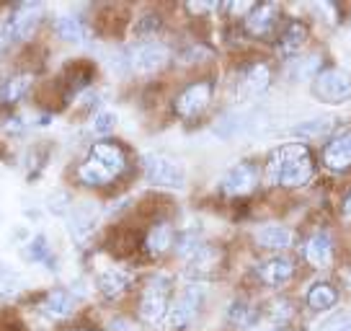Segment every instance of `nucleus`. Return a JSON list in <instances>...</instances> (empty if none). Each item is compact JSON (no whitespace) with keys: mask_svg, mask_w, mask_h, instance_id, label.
I'll list each match as a JSON object with an SVG mask.
<instances>
[{"mask_svg":"<svg viewBox=\"0 0 351 331\" xmlns=\"http://www.w3.org/2000/svg\"><path fill=\"white\" fill-rule=\"evenodd\" d=\"M310 176H313V155L300 143L276 148L266 166V179L269 184H276V187H305Z\"/></svg>","mask_w":351,"mask_h":331,"instance_id":"1","label":"nucleus"},{"mask_svg":"<svg viewBox=\"0 0 351 331\" xmlns=\"http://www.w3.org/2000/svg\"><path fill=\"white\" fill-rule=\"evenodd\" d=\"M124 168H127V155L121 153L119 145L96 143L83 161V166L77 168V179L86 187H104L119 176Z\"/></svg>","mask_w":351,"mask_h":331,"instance_id":"2","label":"nucleus"},{"mask_svg":"<svg viewBox=\"0 0 351 331\" xmlns=\"http://www.w3.org/2000/svg\"><path fill=\"white\" fill-rule=\"evenodd\" d=\"M145 176L153 187L160 189H184L186 187V168L178 163L176 158L163 153H147L143 158Z\"/></svg>","mask_w":351,"mask_h":331,"instance_id":"3","label":"nucleus"},{"mask_svg":"<svg viewBox=\"0 0 351 331\" xmlns=\"http://www.w3.org/2000/svg\"><path fill=\"white\" fill-rule=\"evenodd\" d=\"M42 19V5L39 3H23L11 13V19L0 26V47L21 42L26 36H32L36 23Z\"/></svg>","mask_w":351,"mask_h":331,"instance_id":"4","label":"nucleus"},{"mask_svg":"<svg viewBox=\"0 0 351 331\" xmlns=\"http://www.w3.org/2000/svg\"><path fill=\"white\" fill-rule=\"evenodd\" d=\"M313 93L323 104H343L351 99V73L343 67H328L313 80Z\"/></svg>","mask_w":351,"mask_h":331,"instance_id":"5","label":"nucleus"},{"mask_svg":"<svg viewBox=\"0 0 351 331\" xmlns=\"http://www.w3.org/2000/svg\"><path fill=\"white\" fill-rule=\"evenodd\" d=\"M168 308H171V303H168V279L155 277L143 293V300H140V319L147 321V323H163V319L168 316Z\"/></svg>","mask_w":351,"mask_h":331,"instance_id":"6","label":"nucleus"},{"mask_svg":"<svg viewBox=\"0 0 351 331\" xmlns=\"http://www.w3.org/2000/svg\"><path fill=\"white\" fill-rule=\"evenodd\" d=\"M199 303H202V287H186L178 298L171 303V308H168V316L163 319V326L165 331H176L181 329V326H186L189 321L194 319V313L199 310Z\"/></svg>","mask_w":351,"mask_h":331,"instance_id":"7","label":"nucleus"},{"mask_svg":"<svg viewBox=\"0 0 351 331\" xmlns=\"http://www.w3.org/2000/svg\"><path fill=\"white\" fill-rule=\"evenodd\" d=\"M168 47L160 42H143L130 52V67L137 73H155L168 62Z\"/></svg>","mask_w":351,"mask_h":331,"instance_id":"8","label":"nucleus"},{"mask_svg":"<svg viewBox=\"0 0 351 331\" xmlns=\"http://www.w3.org/2000/svg\"><path fill=\"white\" fill-rule=\"evenodd\" d=\"M258 184V171L251 163H235L222 176V192L230 197H241V194H251Z\"/></svg>","mask_w":351,"mask_h":331,"instance_id":"9","label":"nucleus"},{"mask_svg":"<svg viewBox=\"0 0 351 331\" xmlns=\"http://www.w3.org/2000/svg\"><path fill=\"white\" fill-rule=\"evenodd\" d=\"M323 163L330 174H343L351 168V130L336 135L326 150H323Z\"/></svg>","mask_w":351,"mask_h":331,"instance_id":"10","label":"nucleus"},{"mask_svg":"<svg viewBox=\"0 0 351 331\" xmlns=\"http://www.w3.org/2000/svg\"><path fill=\"white\" fill-rule=\"evenodd\" d=\"M209 99H212V86L209 83H194L189 86L186 91H181V96L176 99V111L181 117H197L202 111L207 109Z\"/></svg>","mask_w":351,"mask_h":331,"instance_id":"11","label":"nucleus"},{"mask_svg":"<svg viewBox=\"0 0 351 331\" xmlns=\"http://www.w3.org/2000/svg\"><path fill=\"white\" fill-rule=\"evenodd\" d=\"M295 275V262L289 256H271L258 266V277H261L266 285H285L289 277Z\"/></svg>","mask_w":351,"mask_h":331,"instance_id":"12","label":"nucleus"},{"mask_svg":"<svg viewBox=\"0 0 351 331\" xmlns=\"http://www.w3.org/2000/svg\"><path fill=\"white\" fill-rule=\"evenodd\" d=\"M96 220H99V210H96V205H80L75 210L70 212V233H73V238L75 241H86L88 236L93 233L96 228Z\"/></svg>","mask_w":351,"mask_h":331,"instance_id":"13","label":"nucleus"},{"mask_svg":"<svg viewBox=\"0 0 351 331\" xmlns=\"http://www.w3.org/2000/svg\"><path fill=\"white\" fill-rule=\"evenodd\" d=\"M271 83V73L263 62H256L245 70V76L241 80V96L243 99H253V96H261L263 91L269 89Z\"/></svg>","mask_w":351,"mask_h":331,"instance_id":"14","label":"nucleus"},{"mask_svg":"<svg viewBox=\"0 0 351 331\" xmlns=\"http://www.w3.org/2000/svg\"><path fill=\"white\" fill-rule=\"evenodd\" d=\"M305 303L310 310L326 313V310H330L336 303H339V290H336L333 285H328V282H315V285L307 287Z\"/></svg>","mask_w":351,"mask_h":331,"instance_id":"15","label":"nucleus"},{"mask_svg":"<svg viewBox=\"0 0 351 331\" xmlns=\"http://www.w3.org/2000/svg\"><path fill=\"white\" fill-rule=\"evenodd\" d=\"M132 285V272L121 266H109L99 275V290L106 298H119L121 293Z\"/></svg>","mask_w":351,"mask_h":331,"instance_id":"16","label":"nucleus"},{"mask_svg":"<svg viewBox=\"0 0 351 331\" xmlns=\"http://www.w3.org/2000/svg\"><path fill=\"white\" fill-rule=\"evenodd\" d=\"M276 16H279V8L276 5H256L251 8V13L245 16V29L253 34V36H266L276 26Z\"/></svg>","mask_w":351,"mask_h":331,"instance_id":"17","label":"nucleus"},{"mask_svg":"<svg viewBox=\"0 0 351 331\" xmlns=\"http://www.w3.org/2000/svg\"><path fill=\"white\" fill-rule=\"evenodd\" d=\"M305 259L318 269H326L333 259V243H330L328 233H315L310 241L305 243Z\"/></svg>","mask_w":351,"mask_h":331,"instance_id":"18","label":"nucleus"},{"mask_svg":"<svg viewBox=\"0 0 351 331\" xmlns=\"http://www.w3.org/2000/svg\"><path fill=\"white\" fill-rule=\"evenodd\" d=\"M256 241L261 243L263 249H289L295 236L289 228L279 225V222H266L256 231Z\"/></svg>","mask_w":351,"mask_h":331,"instance_id":"19","label":"nucleus"},{"mask_svg":"<svg viewBox=\"0 0 351 331\" xmlns=\"http://www.w3.org/2000/svg\"><path fill=\"white\" fill-rule=\"evenodd\" d=\"M305 42H307V26L300 21H292L287 26V32L282 34V39H279V49H282L285 57H292L305 47Z\"/></svg>","mask_w":351,"mask_h":331,"instance_id":"20","label":"nucleus"},{"mask_svg":"<svg viewBox=\"0 0 351 331\" xmlns=\"http://www.w3.org/2000/svg\"><path fill=\"white\" fill-rule=\"evenodd\" d=\"M73 306H75V300H73V295L67 290H52L47 295V300H44L42 310L47 316H52V319H65V316L73 313Z\"/></svg>","mask_w":351,"mask_h":331,"instance_id":"21","label":"nucleus"},{"mask_svg":"<svg viewBox=\"0 0 351 331\" xmlns=\"http://www.w3.org/2000/svg\"><path fill=\"white\" fill-rule=\"evenodd\" d=\"M171 243H173V228H171L168 222H158V225H153L150 233H147L145 249L153 256H158V254H165V251L171 249Z\"/></svg>","mask_w":351,"mask_h":331,"instance_id":"22","label":"nucleus"},{"mask_svg":"<svg viewBox=\"0 0 351 331\" xmlns=\"http://www.w3.org/2000/svg\"><path fill=\"white\" fill-rule=\"evenodd\" d=\"M217 262H219V254L212 246H207V243H199L197 249L186 256V266L191 272H209Z\"/></svg>","mask_w":351,"mask_h":331,"instance_id":"23","label":"nucleus"},{"mask_svg":"<svg viewBox=\"0 0 351 331\" xmlns=\"http://www.w3.org/2000/svg\"><path fill=\"white\" fill-rule=\"evenodd\" d=\"M333 117H315V119H307V122H300L297 127L289 130L292 137H320V135H326L328 130H333Z\"/></svg>","mask_w":351,"mask_h":331,"instance_id":"24","label":"nucleus"},{"mask_svg":"<svg viewBox=\"0 0 351 331\" xmlns=\"http://www.w3.org/2000/svg\"><path fill=\"white\" fill-rule=\"evenodd\" d=\"M57 34L65 39V42H83L86 39V23L80 21L77 16H60L57 19Z\"/></svg>","mask_w":351,"mask_h":331,"instance_id":"25","label":"nucleus"},{"mask_svg":"<svg viewBox=\"0 0 351 331\" xmlns=\"http://www.w3.org/2000/svg\"><path fill=\"white\" fill-rule=\"evenodd\" d=\"M32 86V76H16L11 78L8 83H5V89H3V99L5 101H19L29 91Z\"/></svg>","mask_w":351,"mask_h":331,"instance_id":"26","label":"nucleus"},{"mask_svg":"<svg viewBox=\"0 0 351 331\" xmlns=\"http://www.w3.org/2000/svg\"><path fill=\"white\" fill-rule=\"evenodd\" d=\"M114 127H117V114L111 109H101L93 117V122H90V130H93V135H99V137L114 133Z\"/></svg>","mask_w":351,"mask_h":331,"instance_id":"27","label":"nucleus"},{"mask_svg":"<svg viewBox=\"0 0 351 331\" xmlns=\"http://www.w3.org/2000/svg\"><path fill=\"white\" fill-rule=\"evenodd\" d=\"M228 319L232 323H238V326H248L253 321V308L248 303H243V300H235L230 308H228Z\"/></svg>","mask_w":351,"mask_h":331,"instance_id":"28","label":"nucleus"},{"mask_svg":"<svg viewBox=\"0 0 351 331\" xmlns=\"http://www.w3.org/2000/svg\"><path fill=\"white\" fill-rule=\"evenodd\" d=\"M47 254H49V249H47V238L44 236H34L32 241L26 243V249H23V256L29 262H42V259H47Z\"/></svg>","mask_w":351,"mask_h":331,"instance_id":"29","label":"nucleus"},{"mask_svg":"<svg viewBox=\"0 0 351 331\" xmlns=\"http://www.w3.org/2000/svg\"><path fill=\"white\" fill-rule=\"evenodd\" d=\"M323 331H351V313H339L323 326Z\"/></svg>","mask_w":351,"mask_h":331,"instance_id":"30","label":"nucleus"},{"mask_svg":"<svg viewBox=\"0 0 351 331\" xmlns=\"http://www.w3.org/2000/svg\"><path fill=\"white\" fill-rule=\"evenodd\" d=\"M274 321H289L292 316H295V308L289 306V303H285V300H279V303H274Z\"/></svg>","mask_w":351,"mask_h":331,"instance_id":"31","label":"nucleus"},{"mask_svg":"<svg viewBox=\"0 0 351 331\" xmlns=\"http://www.w3.org/2000/svg\"><path fill=\"white\" fill-rule=\"evenodd\" d=\"M160 23H158V19L155 16H145L143 19V23L137 26V32H153V29H158Z\"/></svg>","mask_w":351,"mask_h":331,"instance_id":"32","label":"nucleus"},{"mask_svg":"<svg viewBox=\"0 0 351 331\" xmlns=\"http://www.w3.org/2000/svg\"><path fill=\"white\" fill-rule=\"evenodd\" d=\"M343 215H351V189L346 192V197H343Z\"/></svg>","mask_w":351,"mask_h":331,"instance_id":"33","label":"nucleus"},{"mask_svg":"<svg viewBox=\"0 0 351 331\" xmlns=\"http://www.w3.org/2000/svg\"><path fill=\"white\" fill-rule=\"evenodd\" d=\"M263 331H282V329H263Z\"/></svg>","mask_w":351,"mask_h":331,"instance_id":"34","label":"nucleus"}]
</instances>
